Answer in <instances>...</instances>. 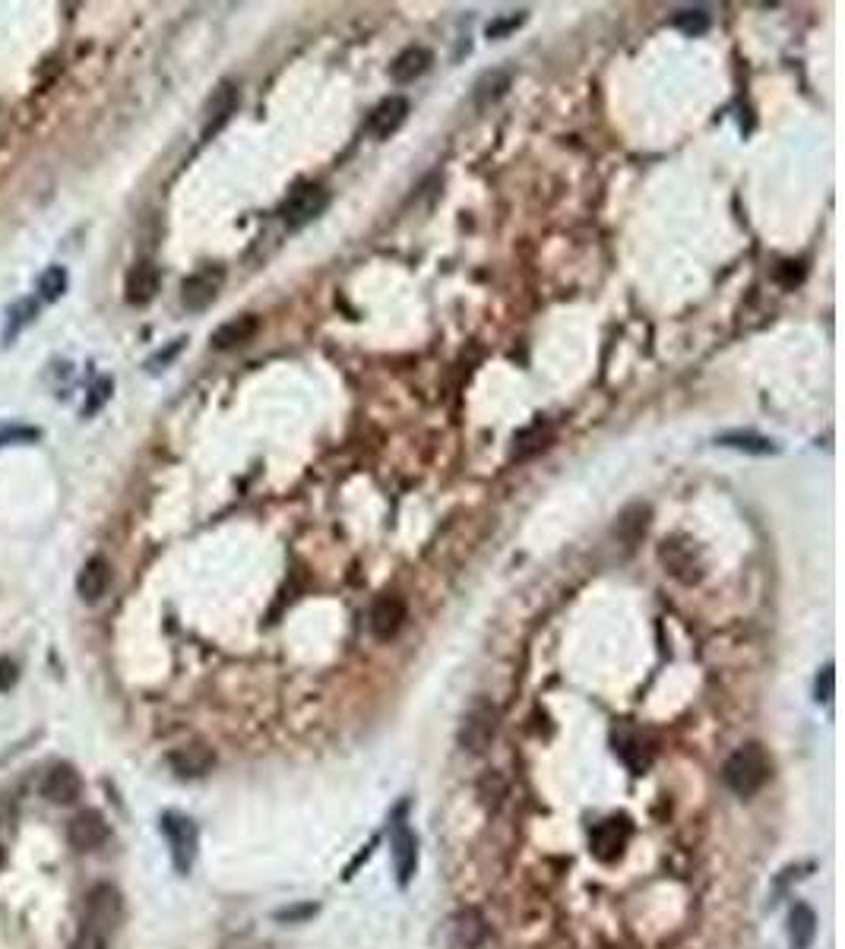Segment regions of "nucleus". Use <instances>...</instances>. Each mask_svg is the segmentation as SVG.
Listing matches in <instances>:
<instances>
[{
    "instance_id": "f257e3e1",
    "label": "nucleus",
    "mask_w": 845,
    "mask_h": 949,
    "mask_svg": "<svg viewBox=\"0 0 845 949\" xmlns=\"http://www.w3.org/2000/svg\"><path fill=\"white\" fill-rule=\"evenodd\" d=\"M722 779L738 798H754V794L773 779V760L763 750V744L751 741L741 744L722 766Z\"/></svg>"
},
{
    "instance_id": "f03ea898",
    "label": "nucleus",
    "mask_w": 845,
    "mask_h": 949,
    "mask_svg": "<svg viewBox=\"0 0 845 949\" xmlns=\"http://www.w3.org/2000/svg\"><path fill=\"white\" fill-rule=\"evenodd\" d=\"M326 206H330V190L320 184H298L295 190H288V197L279 206V219L288 231H298L304 225H311L314 219H320Z\"/></svg>"
},
{
    "instance_id": "7ed1b4c3",
    "label": "nucleus",
    "mask_w": 845,
    "mask_h": 949,
    "mask_svg": "<svg viewBox=\"0 0 845 949\" xmlns=\"http://www.w3.org/2000/svg\"><path fill=\"white\" fill-rule=\"evenodd\" d=\"M121 918H124V899H121L118 889H114L111 883L92 886L86 893V902H83V927L108 937L111 931H118Z\"/></svg>"
},
{
    "instance_id": "20e7f679",
    "label": "nucleus",
    "mask_w": 845,
    "mask_h": 949,
    "mask_svg": "<svg viewBox=\"0 0 845 949\" xmlns=\"http://www.w3.org/2000/svg\"><path fill=\"white\" fill-rule=\"evenodd\" d=\"M162 832L171 848V861H175L178 874H190V867L197 861V848H200V829L197 823L184 817V813L168 810L162 813Z\"/></svg>"
},
{
    "instance_id": "39448f33",
    "label": "nucleus",
    "mask_w": 845,
    "mask_h": 949,
    "mask_svg": "<svg viewBox=\"0 0 845 949\" xmlns=\"http://www.w3.org/2000/svg\"><path fill=\"white\" fill-rule=\"evenodd\" d=\"M390 851H393V867H396L399 886H409V880L418 870V839L406 823V804L390 817Z\"/></svg>"
},
{
    "instance_id": "423d86ee",
    "label": "nucleus",
    "mask_w": 845,
    "mask_h": 949,
    "mask_svg": "<svg viewBox=\"0 0 845 949\" xmlns=\"http://www.w3.org/2000/svg\"><path fill=\"white\" fill-rule=\"evenodd\" d=\"M494 734H497V709L491 703H475L466 712L463 728H459V744L469 753H482L494 741Z\"/></svg>"
},
{
    "instance_id": "0eeeda50",
    "label": "nucleus",
    "mask_w": 845,
    "mask_h": 949,
    "mask_svg": "<svg viewBox=\"0 0 845 949\" xmlns=\"http://www.w3.org/2000/svg\"><path fill=\"white\" fill-rule=\"evenodd\" d=\"M627 839H630V820L627 817H611L605 823H599L592 829L589 836V851L599 861H618L627 848Z\"/></svg>"
},
{
    "instance_id": "6e6552de",
    "label": "nucleus",
    "mask_w": 845,
    "mask_h": 949,
    "mask_svg": "<svg viewBox=\"0 0 845 949\" xmlns=\"http://www.w3.org/2000/svg\"><path fill=\"white\" fill-rule=\"evenodd\" d=\"M111 836V829L99 810H80L67 826V839L76 851H95L102 848Z\"/></svg>"
},
{
    "instance_id": "1a4fd4ad",
    "label": "nucleus",
    "mask_w": 845,
    "mask_h": 949,
    "mask_svg": "<svg viewBox=\"0 0 845 949\" xmlns=\"http://www.w3.org/2000/svg\"><path fill=\"white\" fill-rule=\"evenodd\" d=\"M402 624H406V602H402L399 595H380L368 614L371 633L380 639V643H390V639L402 630Z\"/></svg>"
},
{
    "instance_id": "9d476101",
    "label": "nucleus",
    "mask_w": 845,
    "mask_h": 949,
    "mask_svg": "<svg viewBox=\"0 0 845 949\" xmlns=\"http://www.w3.org/2000/svg\"><path fill=\"white\" fill-rule=\"evenodd\" d=\"M80 794H83V779H80V772H76L73 766L57 763V766H51L45 772V779H42V798L45 801L67 807V804H73L76 798H80Z\"/></svg>"
},
{
    "instance_id": "9b49d317",
    "label": "nucleus",
    "mask_w": 845,
    "mask_h": 949,
    "mask_svg": "<svg viewBox=\"0 0 845 949\" xmlns=\"http://www.w3.org/2000/svg\"><path fill=\"white\" fill-rule=\"evenodd\" d=\"M409 118V102L402 99V95H390V99H383L368 118V133L374 140H390L393 133L406 124Z\"/></svg>"
},
{
    "instance_id": "f8f14e48",
    "label": "nucleus",
    "mask_w": 845,
    "mask_h": 949,
    "mask_svg": "<svg viewBox=\"0 0 845 949\" xmlns=\"http://www.w3.org/2000/svg\"><path fill=\"white\" fill-rule=\"evenodd\" d=\"M168 766L175 769L181 779H200L216 766V753L206 744H187L168 753Z\"/></svg>"
},
{
    "instance_id": "ddd939ff",
    "label": "nucleus",
    "mask_w": 845,
    "mask_h": 949,
    "mask_svg": "<svg viewBox=\"0 0 845 949\" xmlns=\"http://www.w3.org/2000/svg\"><path fill=\"white\" fill-rule=\"evenodd\" d=\"M159 288H162V276H159V269L152 266V263H137L127 273V282H124V298H127V304H133V307H146L152 298L159 295Z\"/></svg>"
},
{
    "instance_id": "4468645a",
    "label": "nucleus",
    "mask_w": 845,
    "mask_h": 949,
    "mask_svg": "<svg viewBox=\"0 0 845 949\" xmlns=\"http://www.w3.org/2000/svg\"><path fill=\"white\" fill-rule=\"evenodd\" d=\"M108 586H111V567H108V560H105V557L86 560V567L80 570V576H76V592H80L83 602H86V605L102 602L105 592H108Z\"/></svg>"
},
{
    "instance_id": "2eb2a0df",
    "label": "nucleus",
    "mask_w": 845,
    "mask_h": 949,
    "mask_svg": "<svg viewBox=\"0 0 845 949\" xmlns=\"http://www.w3.org/2000/svg\"><path fill=\"white\" fill-rule=\"evenodd\" d=\"M510 83H513V73H510L507 67L485 70V73L475 80V86H472V102H475V108L485 111V108L497 105V102H501L504 95H507Z\"/></svg>"
},
{
    "instance_id": "dca6fc26",
    "label": "nucleus",
    "mask_w": 845,
    "mask_h": 949,
    "mask_svg": "<svg viewBox=\"0 0 845 949\" xmlns=\"http://www.w3.org/2000/svg\"><path fill=\"white\" fill-rule=\"evenodd\" d=\"M235 108H238V89L232 86V83H222L216 92H213V99H209V105H206V124H203V140H209L213 133H219L225 124H228V118L235 114Z\"/></svg>"
},
{
    "instance_id": "f3484780",
    "label": "nucleus",
    "mask_w": 845,
    "mask_h": 949,
    "mask_svg": "<svg viewBox=\"0 0 845 949\" xmlns=\"http://www.w3.org/2000/svg\"><path fill=\"white\" fill-rule=\"evenodd\" d=\"M431 64H434V54H431L428 48L412 45V48H406V51H402L396 61L390 64V76H393V83L409 86V83L418 80V76H425Z\"/></svg>"
},
{
    "instance_id": "a211bd4d",
    "label": "nucleus",
    "mask_w": 845,
    "mask_h": 949,
    "mask_svg": "<svg viewBox=\"0 0 845 949\" xmlns=\"http://www.w3.org/2000/svg\"><path fill=\"white\" fill-rule=\"evenodd\" d=\"M257 333H260V320L254 314H244V317H235V320L222 323L209 342H213V348H219V352H228V348L247 345Z\"/></svg>"
},
{
    "instance_id": "6ab92c4d",
    "label": "nucleus",
    "mask_w": 845,
    "mask_h": 949,
    "mask_svg": "<svg viewBox=\"0 0 845 949\" xmlns=\"http://www.w3.org/2000/svg\"><path fill=\"white\" fill-rule=\"evenodd\" d=\"M216 292H219V276L213 279L209 273H197V276L184 279L181 304L187 307V311H206V307L216 301Z\"/></svg>"
},
{
    "instance_id": "aec40b11",
    "label": "nucleus",
    "mask_w": 845,
    "mask_h": 949,
    "mask_svg": "<svg viewBox=\"0 0 845 949\" xmlns=\"http://www.w3.org/2000/svg\"><path fill=\"white\" fill-rule=\"evenodd\" d=\"M814 937H817V915H814V908L804 905V902H798V905L792 908V915H789V943H792V949H811Z\"/></svg>"
},
{
    "instance_id": "412c9836",
    "label": "nucleus",
    "mask_w": 845,
    "mask_h": 949,
    "mask_svg": "<svg viewBox=\"0 0 845 949\" xmlns=\"http://www.w3.org/2000/svg\"><path fill=\"white\" fill-rule=\"evenodd\" d=\"M719 447H728V450H741V453H751V456H773L779 447L770 440V437H760V434H747V431H732V434H722L716 437Z\"/></svg>"
},
{
    "instance_id": "4be33fe9",
    "label": "nucleus",
    "mask_w": 845,
    "mask_h": 949,
    "mask_svg": "<svg viewBox=\"0 0 845 949\" xmlns=\"http://www.w3.org/2000/svg\"><path fill=\"white\" fill-rule=\"evenodd\" d=\"M35 314H38V301L35 298H19L16 304H10V311H7V329H4V339L7 342H13L23 329L35 320Z\"/></svg>"
},
{
    "instance_id": "5701e85b",
    "label": "nucleus",
    "mask_w": 845,
    "mask_h": 949,
    "mask_svg": "<svg viewBox=\"0 0 845 949\" xmlns=\"http://www.w3.org/2000/svg\"><path fill=\"white\" fill-rule=\"evenodd\" d=\"M35 288H38V295H42L45 301H57L67 292V269L64 266H48L45 273L38 276Z\"/></svg>"
},
{
    "instance_id": "b1692460",
    "label": "nucleus",
    "mask_w": 845,
    "mask_h": 949,
    "mask_svg": "<svg viewBox=\"0 0 845 949\" xmlns=\"http://www.w3.org/2000/svg\"><path fill=\"white\" fill-rule=\"evenodd\" d=\"M545 428L542 424H532V428H526V431H520L513 437V459H526V456H532V453H539L542 447H545Z\"/></svg>"
},
{
    "instance_id": "393cba45",
    "label": "nucleus",
    "mask_w": 845,
    "mask_h": 949,
    "mask_svg": "<svg viewBox=\"0 0 845 949\" xmlns=\"http://www.w3.org/2000/svg\"><path fill=\"white\" fill-rule=\"evenodd\" d=\"M681 32H687V35H703L706 29H709V13L703 10V7H694V10H681V13H675V19H671Z\"/></svg>"
},
{
    "instance_id": "a878e982",
    "label": "nucleus",
    "mask_w": 845,
    "mask_h": 949,
    "mask_svg": "<svg viewBox=\"0 0 845 949\" xmlns=\"http://www.w3.org/2000/svg\"><path fill=\"white\" fill-rule=\"evenodd\" d=\"M523 23H526V13H510V16H501V19H491V23L485 26V35L488 38H504L507 32L520 29Z\"/></svg>"
},
{
    "instance_id": "bb28decb",
    "label": "nucleus",
    "mask_w": 845,
    "mask_h": 949,
    "mask_svg": "<svg viewBox=\"0 0 845 949\" xmlns=\"http://www.w3.org/2000/svg\"><path fill=\"white\" fill-rule=\"evenodd\" d=\"M70 949H108V937L99 931H89V927H80V934H76Z\"/></svg>"
},
{
    "instance_id": "cd10ccee",
    "label": "nucleus",
    "mask_w": 845,
    "mask_h": 949,
    "mask_svg": "<svg viewBox=\"0 0 845 949\" xmlns=\"http://www.w3.org/2000/svg\"><path fill=\"white\" fill-rule=\"evenodd\" d=\"M108 396H111V380H108V377H102L99 383L92 386V393H89V402H86V415L99 412L102 405L108 402Z\"/></svg>"
},
{
    "instance_id": "c85d7f7f",
    "label": "nucleus",
    "mask_w": 845,
    "mask_h": 949,
    "mask_svg": "<svg viewBox=\"0 0 845 949\" xmlns=\"http://www.w3.org/2000/svg\"><path fill=\"white\" fill-rule=\"evenodd\" d=\"M833 684H836V674H833V665H827L817 677V703H833Z\"/></svg>"
},
{
    "instance_id": "c756f323",
    "label": "nucleus",
    "mask_w": 845,
    "mask_h": 949,
    "mask_svg": "<svg viewBox=\"0 0 845 949\" xmlns=\"http://www.w3.org/2000/svg\"><path fill=\"white\" fill-rule=\"evenodd\" d=\"M16 681H19V668H16V662H13V658H0V693L13 690V687H16Z\"/></svg>"
},
{
    "instance_id": "7c9ffc66",
    "label": "nucleus",
    "mask_w": 845,
    "mask_h": 949,
    "mask_svg": "<svg viewBox=\"0 0 845 949\" xmlns=\"http://www.w3.org/2000/svg\"><path fill=\"white\" fill-rule=\"evenodd\" d=\"M13 440H19V443L38 440V431L35 428H7V431H0V447H7V443H13Z\"/></svg>"
},
{
    "instance_id": "2f4dec72",
    "label": "nucleus",
    "mask_w": 845,
    "mask_h": 949,
    "mask_svg": "<svg viewBox=\"0 0 845 949\" xmlns=\"http://www.w3.org/2000/svg\"><path fill=\"white\" fill-rule=\"evenodd\" d=\"M181 348H184V339H175V342H171V345L165 348V352H159L156 358L149 361V371H162V367H165L171 358H175V355L181 352Z\"/></svg>"
},
{
    "instance_id": "473e14b6",
    "label": "nucleus",
    "mask_w": 845,
    "mask_h": 949,
    "mask_svg": "<svg viewBox=\"0 0 845 949\" xmlns=\"http://www.w3.org/2000/svg\"><path fill=\"white\" fill-rule=\"evenodd\" d=\"M4 858H7V855H4V845H0V867H4Z\"/></svg>"
}]
</instances>
